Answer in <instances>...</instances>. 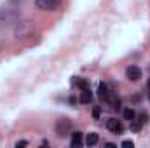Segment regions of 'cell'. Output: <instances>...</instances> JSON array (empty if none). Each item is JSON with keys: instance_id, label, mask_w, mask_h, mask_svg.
Instances as JSON below:
<instances>
[{"instance_id": "52a82bcc", "label": "cell", "mask_w": 150, "mask_h": 148, "mask_svg": "<svg viewBox=\"0 0 150 148\" xmlns=\"http://www.w3.org/2000/svg\"><path fill=\"white\" fill-rule=\"evenodd\" d=\"M82 136H84V134H82V132H80V131H75V132H72V141H70V145H72V147H80V145H82V143H84V141H82Z\"/></svg>"}, {"instance_id": "4fadbf2b", "label": "cell", "mask_w": 150, "mask_h": 148, "mask_svg": "<svg viewBox=\"0 0 150 148\" xmlns=\"http://www.w3.org/2000/svg\"><path fill=\"white\" fill-rule=\"evenodd\" d=\"M93 117L94 118H100L101 117V106H94L93 108Z\"/></svg>"}, {"instance_id": "9a60e30c", "label": "cell", "mask_w": 150, "mask_h": 148, "mask_svg": "<svg viewBox=\"0 0 150 148\" xmlns=\"http://www.w3.org/2000/svg\"><path fill=\"white\" fill-rule=\"evenodd\" d=\"M23 147H28V141L21 140V141H18V143H16V148H23Z\"/></svg>"}, {"instance_id": "5b68a950", "label": "cell", "mask_w": 150, "mask_h": 148, "mask_svg": "<svg viewBox=\"0 0 150 148\" xmlns=\"http://www.w3.org/2000/svg\"><path fill=\"white\" fill-rule=\"evenodd\" d=\"M105 103H108L113 110H119V108H120V98H119V96H117V92H113V91L108 92V96H107Z\"/></svg>"}, {"instance_id": "7a4b0ae2", "label": "cell", "mask_w": 150, "mask_h": 148, "mask_svg": "<svg viewBox=\"0 0 150 148\" xmlns=\"http://www.w3.org/2000/svg\"><path fill=\"white\" fill-rule=\"evenodd\" d=\"M61 0H35V5H37L40 11H56L59 7Z\"/></svg>"}, {"instance_id": "2e32d148", "label": "cell", "mask_w": 150, "mask_h": 148, "mask_svg": "<svg viewBox=\"0 0 150 148\" xmlns=\"http://www.w3.org/2000/svg\"><path fill=\"white\" fill-rule=\"evenodd\" d=\"M140 120L142 122H149V113H142L140 115Z\"/></svg>"}, {"instance_id": "ac0fdd59", "label": "cell", "mask_w": 150, "mask_h": 148, "mask_svg": "<svg viewBox=\"0 0 150 148\" xmlns=\"http://www.w3.org/2000/svg\"><path fill=\"white\" fill-rule=\"evenodd\" d=\"M147 85H149V89H150V80H149V84H147Z\"/></svg>"}, {"instance_id": "e0dca14e", "label": "cell", "mask_w": 150, "mask_h": 148, "mask_svg": "<svg viewBox=\"0 0 150 148\" xmlns=\"http://www.w3.org/2000/svg\"><path fill=\"white\" fill-rule=\"evenodd\" d=\"M105 147H108V148H113V147H115V143H105Z\"/></svg>"}, {"instance_id": "9c48e42d", "label": "cell", "mask_w": 150, "mask_h": 148, "mask_svg": "<svg viewBox=\"0 0 150 148\" xmlns=\"http://www.w3.org/2000/svg\"><path fill=\"white\" fill-rule=\"evenodd\" d=\"M74 84L80 89V91H86V89H89V82L86 80V78H80V77H75L74 78Z\"/></svg>"}, {"instance_id": "3957f363", "label": "cell", "mask_w": 150, "mask_h": 148, "mask_svg": "<svg viewBox=\"0 0 150 148\" xmlns=\"http://www.w3.org/2000/svg\"><path fill=\"white\" fill-rule=\"evenodd\" d=\"M107 129L112 131V132H115V134H122V131H124L120 120H117V118H108V120H107Z\"/></svg>"}, {"instance_id": "8fae6325", "label": "cell", "mask_w": 150, "mask_h": 148, "mask_svg": "<svg viewBox=\"0 0 150 148\" xmlns=\"http://www.w3.org/2000/svg\"><path fill=\"white\" fill-rule=\"evenodd\" d=\"M122 117H124V120H133V118H136V111H134V108H126V110L122 111Z\"/></svg>"}, {"instance_id": "8992f818", "label": "cell", "mask_w": 150, "mask_h": 148, "mask_svg": "<svg viewBox=\"0 0 150 148\" xmlns=\"http://www.w3.org/2000/svg\"><path fill=\"white\" fill-rule=\"evenodd\" d=\"M108 92H110V89H108V85L105 84V82H100V85H98V96H100V99H107V96H108Z\"/></svg>"}, {"instance_id": "7c38bea8", "label": "cell", "mask_w": 150, "mask_h": 148, "mask_svg": "<svg viewBox=\"0 0 150 148\" xmlns=\"http://www.w3.org/2000/svg\"><path fill=\"white\" fill-rule=\"evenodd\" d=\"M142 125H143V122H142L140 118H138V120H136V118L131 120V131H133V132H140V131H142Z\"/></svg>"}, {"instance_id": "d6986e66", "label": "cell", "mask_w": 150, "mask_h": 148, "mask_svg": "<svg viewBox=\"0 0 150 148\" xmlns=\"http://www.w3.org/2000/svg\"><path fill=\"white\" fill-rule=\"evenodd\" d=\"M149 99H150V96H149Z\"/></svg>"}, {"instance_id": "ba28073f", "label": "cell", "mask_w": 150, "mask_h": 148, "mask_svg": "<svg viewBox=\"0 0 150 148\" xmlns=\"http://www.w3.org/2000/svg\"><path fill=\"white\" fill-rule=\"evenodd\" d=\"M98 141H100V136H98V132H89V134L86 136V141H84V143H86L87 147H94Z\"/></svg>"}, {"instance_id": "6da1fadb", "label": "cell", "mask_w": 150, "mask_h": 148, "mask_svg": "<svg viewBox=\"0 0 150 148\" xmlns=\"http://www.w3.org/2000/svg\"><path fill=\"white\" fill-rule=\"evenodd\" d=\"M54 129H56V134H58L59 138H67V136L72 134V120L63 117V118H59V120L56 122Z\"/></svg>"}, {"instance_id": "30bf717a", "label": "cell", "mask_w": 150, "mask_h": 148, "mask_svg": "<svg viewBox=\"0 0 150 148\" xmlns=\"http://www.w3.org/2000/svg\"><path fill=\"white\" fill-rule=\"evenodd\" d=\"M91 99H93V94H91V89H86V91H82V94H80V103H84V105H87V103H91Z\"/></svg>"}, {"instance_id": "5bb4252c", "label": "cell", "mask_w": 150, "mask_h": 148, "mask_svg": "<svg viewBox=\"0 0 150 148\" xmlns=\"http://www.w3.org/2000/svg\"><path fill=\"white\" fill-rule=\"evenodd\" d=\"M122 147L124 148H133L134 147V143H133L131 140H126V141H122Z\"/></svg>"}, {"instance_id": "277c9868", "label": "cell", "mask_w": 150, "mask_h": 148, "mask_svg": "<svg viewBox=\"0 0 150 148\" xmlns=\"http://www.w3.org/2000/svg\"><path fill=\"white\" fill-rule=\"evenodd\" d=\"M126 77H127L131 82H138V80L142 78V70H140L138 66H129V68L126 70Z\"/></svg>"}]
</instances>
